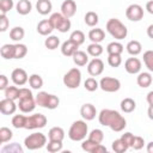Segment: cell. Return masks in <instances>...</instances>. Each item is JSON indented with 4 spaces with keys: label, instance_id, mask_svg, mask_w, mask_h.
<instances>
[{
    "label": "cell",
    "instance_id": "1",
    "mask_svg": "<svg viewBox=\"0 0 153 153\" xmlns=\"http://www.w3.org/2000/svg\"><path fill=\"white\" fill-rule=\"evenodd\" d=\"M98 121L102 126L109 127L114 131H122L126 126L127 121L126 118L116 110L112 109H103L98 115Z\"/></svg>",
    "mask_w": 153,
    "mask_h": 153
},
{
    "label": "cell",
    "instance_id": "2",
    "mask_svg": "<svg viewBox=\"0 0 153 153\" xmlns=\"http://www.w3.org/2000/svg\"><path fill=\"white\" fill-rule=\"evenodd\" d=\"M106 31L117 41H121L127 37L128 35V29L127 26L117 18H111L106 22Z\"/></svg>",
    "mask_w": 153,
    "mask_h": 153
},
{
    "label": "cell",
    "instance_id": "3",
    "mask_svg": "<svg viewBox=\"0 0 153 153\" xmlns=\"http://www.w3.org/2000/svg\"><path fill=\"white\" fill-rule=\"evenodd\" d=\"M86 135H88V127L86 122L82 120L74 121L68 130V137L72 141H82L86 139Z\"/></svg>",
    "mask_w": 153,
    "mask_h": 153
},
{
    "label": "cell",
    "instance_id": "4",
    "mask_svg": "<svg viewBox=\"0 0 153 153\" xmlns=\"http://www.w3.org/2000/svg\"><path fill=\"white\" fill-rule=\"evenodd\" d=\"M45 145H47V136L43 133H32L27 135L24 140V146L29 151L39 149Z\"/></svg>",
    "mask_w": 153,
    "mask_h": 153
},
{
    "label": "cell",
    "instance_id": "5",
    "mask_svg": "<svg viewBox=\"0 0 153 153\" xmlns=\"http://www.w3.org/2000/svg\"><path fill=\"white\" fill-rule=\"evenodd\" d=\"M62 81H63V85L67 88H71V90L78 88L80 86V82H81V72H80V69L76 68V67L71 68L63 75Z\"/></svg>",
    "mask_w": 153,
    "mask_h": 153
},
{
    "label": "cell",
    "instance_id": "6",
    "mask_svg": "<svg viewBox=\"0 0 153 153\" xmlns=\"http://www.w3.org/2000/svg\"><path fill=\"white\" fill-rule=\"evenodd\" d=\"M49 20L51 22L54 29H56V30L60 31L61 33H65V32L69 31V29H71V26H72V23H71L69 18L65 17L62 13H59V12L53 13V14L49 17Z\"/></svg>",
    "mask_w": 153,
    "mask_h": 153
},
{
    "label": "cell",
    "instance_id": "7",
    "mask_svg": "<svg viewBox=\"0 0 153 153\" xmlns=\"http://www.w3.org/2000/svg\"><path fill=\"white\" fill-rule=\"evenodd\" d=\"M48 120L43 114H33L30 116H26V123H25V129L32 130V129H39L44 128L47 124Z\"/></svg>",
    "mask_w": 153,
    "mask_h": 153
},
{
    "label": "cell",
    "instance_id": "8",
    "mask_svg": "<svg viewBox=\"0 0 153 153\" xmlns=\"http://www.w3.org/2000/svg\"><path fill=\"white\" fill-rule=\"evenodd\" d=\"M99 87L104 92H117L121 88V81L117 78L103 76L99 81Z\"/></svg>",
    "mask_w": 153,
    "mask_h": 153
},
{
    "label": "cell",
    "instance_id": "9",
    "mask_svg": "<svg viewBox=\"0 0 153 153\" xmlns=\"http://www.w3.org/2000/svg\"><path fill=\"white\" fill-rule=\"evenodd\" d=\"M126 17L131 22H139L143 17V8L139 4H131L126 10Z\"/></svg>",
    "mask_w": 153,
    "mask_h": 153
},
{
    "label": "cell",
    "instance_id": "10",
    "mask_svg": "<svg viewBox=\"0 0 153 153\" xmlns=\"http://www.w3.org/2000/svg\"><path fill=\"white\" fill-rule=\"evenodd\" d=\"M103 71H104V62L98 57L92 59L87 63V72L91 76H98L103 73Z\"/></svg>",
    "mask_w": 153,
    "mask_h": 153
},
{
    "label": "cell",
    "instance_id": "11",
    "mask_svg": "<svg viewBox=\"0 0 153 153\" xmlns=\"http://www.w3.org/2000/svg\"><path fill=\"white\" fill-rule=\"evenodd\" d=\"M18 108L24 114H29V112H32L36 108V99L33 96H30V97H25V98H20L18 99Z\"/></svg>",
    "mask_w": 153,
    "mask_h": 153
},
{
    "label": "cell",
    "instance_id": "12",
    "mask_svg": "<svg viewBox=\"0 0 153 153\" xmlns=\"http://www.w3.org/2000/svg\"><path fill=\"white\" fill-rule=\"evenodd\" d=\"M11 79L13 81L14 85L17 86H23L29 81V76L27 73L23 69V68H16L12 71L11 73Z\"/></svg>",
    "mask_w": 153,
    "mask_h": 153
},
{
    "label": "cell",
    "instance_id": "13",
    "mask_svg": "<svg viewBox=\"0 0 153 153\" xmlns=\"http://www.w3.org/2000/svg\"><path fill=\"white\" fill-rule=\"evenodd\" d=\"M141 61L137 57H129L124 62V69L129 74H139L141 71Z\"/></svg>",
    "mask_w": 153,
    "mask_h": 153
},
{
    "label": "cell",
    "instance_id": "14",
    "mask_svg": "<svg viewBox=\"0 0 153 153\" xmlns=\"http://www.w3.org/2000/svg\"><path fill=\"white\" fill-rule=\"evenodd\" d=\"M18 108V104L14 103V100L4 98L0 102V112L2 115H13Z\"/></svg>",
    "mask_w": 153,
    "mask_h": 153
},
{
    "label": "cell",
    "instance_id": "15",
    "mask_svg": "<svg viewBox=\"0 0 153 153\" xmlns=\"http://www.w3.org/2000/svg\"><path fill=\"white\" fill-rule=\"evenodd\" d=\"M80 115H81V117L85 121H92L96 117V115H97V110H96V108H94L93 104L86 103V104L81 105V108H80Z\"/></svg>",
    "mask_w": 153,
    "mask_h": 153
},
{
    "label": "cell",
    "instance_id": "16",
    "mask_svg": "<svg viewBox=\"0 0 153 153\" xmlns=\"http://www.w3.org/2000/svg\"><path fill=\"white\" fill-rule=\"evenodd\" d=\"M76 12V2L75 0H65L62 4H61V13L67 17V18H71L75 14Z\"/></svg>",
    "mask_w": 153,
    "mask_h": 153
},
{
    "label": "cell",
    "instance_id": "17",
    "mask_svg": "<svg viewBox=\"0 0 153 153\" xmlns=\"http://www.w3.org/2000/svg\"><path fill=\"white\" fill-rule=\"evenodd\" d=\"M36 30H37V32H38L39 35H42V36H49V35L53 32L54 26H53V24H51V22H50L49 19H43V20H41V22L37 24Z\"/></svg>",
    "mask_w": 153,
    "mask_h": 153
},
{
    "label": "cell",
    "instance_id": "18",
    "mask_svg": "<svg viewBox=\"0 0 153 153\" xmlns=\"http://www.w3.org/2000/svg\"><path fill=\"white\" fill-rule=\"evenodd\" d=\"M79 45L76 43H74L73 41L68 39V41H65L62 44H61V53L62 55L65 56H73L75 51H78L79 49Z\"/></svg>",
    "mask_w": 153,
    "mask_h": 153
},
{
    "label": "cell",
    "instance_id": "19",
    "mask_svg": "<svg viewBox=\"0 0 153 153\" xmlns=\"http://www.w3.org/2000/svg\"><path fill=\"white\" fill-rule=\"evenodd\" d=\"M36 10L39 14L47 16L53 10V4L50 0H37L36 2Z\"/></svg>",
    "mask_w": 153,
    "mask_h": 153
},
{
    "label": "cell",
    "instance_id": "20",
    "mask_svg": "<svg viewBox=\"0 0 153 153\" xmlns=\"http://www.w3.org/2000/svg\"><path fill=\"white\" fill-rule=\"evenodd\" d=\"M31 10H32V4L30 2V0H19L16 5V11L22 16L29 14Z\"/></svg>",
    "mask_w": 153,
    "mask_h": 153
},
{
    "label": "cell",
    "instance_id": "21",
    "mask_svg": "<svg viewBox=\"0 0 153 153\" xmlns=\"http://www.w3.org/2000/svg\"><path fill=\"white\" fill-rule=\"evenodd\" d=\"M136 82H137V85L140 87L147 88L152 84V75H151V73H148V72H141V73H139L137 78H136Z\"/></svg>",
    "mask_w": 153,
    "mask_h": 153
},
{
    "label": "cell",
    "instance_id": "22",
    "mask_svg": "<svg viewBox=\"0 0 153 153\" xmlns=\"http://www.w3.org/2000/svg\"><path fill=\"white\" fill-rule=\"evenodd\" d=\"M88 38L91 39L92 43H100L105 38V32L99 27L91 29L88 32Z\"/></svg>",
    "mask_w": 153,
    "mask_h": 153
},
{
    "label": "cell",
    "instance_id": "23",
    "mask_svg": "<svg viewBox=\"0 0 153 153\" xmlns=\"http://www.w3.org/2000/svg\"><path fill=\"white\" fill-rule=\"evenodd\" d=\"M49 140H56V141H63L65 139V130L61 127H53L48 131Z\"/></svg>",
    "mask_w": 153,
    "mask_h": 153
},
{
    "label": "cell",
    "instance_id": "24",
    "mask_svg": "<svg viewBox=\"0 0 153 153\" xmlns=\"http://www.w3.org/2000/svg\"><path fill=\"white\" fill-rule=\"evenodd\" d=\"M126 49H127V51H128L130 55L136 56V55H139V54L142 51V45H141V43H140L139 41L133 39V41H129V42L127 43Z\"/></svg>",
    "mask_w": 153,
    "mask_h": 153
},
{
    "label": "cell",
    "instance_id": "25",
    "mask_svg": "<svg viewBox=\"0 0 153 153\" xmlns=\"http://www.w3.org/2000/svg\"><path fill=\"white\" fill-rule=\"evenodd\" d=\"M73 57V62L76 65V66H86L88 63V56L85 51H81V50H78L74 53V55L72 56Z\"/></svg>",
    "mask_w": 153,
    "mask_h": 153
},
{
    "label": "cell",
    "instance_id": "26",
    "mask_svg": "<svg viewBox=\"0 0 153 153\" xmlns=\"http://www.w3.org/2000/svg\"><path fill=\"white\" fill-rule=\"evenodd\" d=\"M135 108H136V103H135V100L133 98L127 97V98L122 99V102H121V110L123 112H126V114L133 112L135 110Z\"/></svg>",
    "mask_w": 153,
    "mask_h": 153
},
{
    "label": "cell",
    "instance_id": "27",
    "mask_svg": "<svg viewBox=\"0 0 153 153\" xmlns=\"http://www.w3.org/2000/svg\"><path fill=\"white\" fill-rule=\"evenodd\" d=\"M0 54L5 60L14 59V44H4L0 48Z\"/></svg>",
    "mask_w": 153,
    "mask_h": 153
},
{
    "label": "cell",
    "instance_id": "28",
    "mask_svg": "<svg viewBox=\"0 0 153 153\" xmlns=\"http://www.w3.org/2000/svg\"><path fill=\"white\" fill-rule=\"evenodd\" d=\"M25 36V31L22 26H14L10 31V38L14 42H20Z\"/></svg>",
    "mask_w": 153,
    "mask_h": 153
},
{
    "label": "cell",
    "instance_id": "29",
    "mask_svg": "<svg viewBox=\"0 0 153 153\" xmlns=\"http://www.w3.org/2000/svg\"><path fill=\"white\" fill-rule=\"evenodd\" d=\"M84 20H85V24H86L87 26L93 27V26H96V25L98 24L99 17H98V14H97L96 12L88 11V12H86V14H85V17H84Z\"/></svg>",
    "mask_w": 153,
    "mask_h": 153
},
{
    "label": "cell",
    "instance_id": "30",
    "mask_svg": "<svg viewBox=\"0 0 153 153\" xmlns=\"http://www.w3.org/2000/svg\"><path fill=\"white\" fill-rule=\"evenodd\" d=\"M103 47L100 43H91L87 45V54L91 55L92 57H98L103 54Z\"/></svg>",
    "mask_w": 153,
    "mask_h": 153
},
{
    "label": "cell",
    "instance_id": "31",
    "mask_svg": "<svg viewBox=\"0 0 153 153\" xmlns=\"http://www.w3.org/2000/svg\"><path fill=\"white\" fill-rule=\"evenodd\" d=\"M29 85L33 90H39L43 87V79L39 74H31L29 76Z\"/></svg>",
    "mask_w": 153,
    "mask_h": 153
},
{
    "label": "cell",
    "instance_id": "32",
    "mask_svg": "<svg viewBox=\"0 0 153 153\" xmlns=\"http://www.w3.org/2000/svg\"><path fill=\"white\" fill-rule=\"evenodd\" d=\"M44 45H45V48L49 49V50H55V49L59 48V45H60V39H59L57 36L50 35V36H48V37L45 38Z\"/></svg>",
    "mask_w": 153,
    "mask_h": 153
},
{
    "label": "cell",
    "instance_id": "33",
    "mask_svg": "<svg viewBox=\"0 0 153 153\" xmlns=\"http://www.w3.org/2000/svg\"><path fill=\"white\" fill-rule=\"evenodd\" d=\"M106 51H108V54H117V55H121L123 53V45L120 42H117V41L110 42L106 45Z\"/></svg>",
    "mask_w": 153,
    "mask_h": 153
},
{
    "label": "cell",
    "instance_id": "34",
    "mask_svg": "<svg viewBox=\"0 0 153 153\" xmlns=\"http://www.w3.org/2000/svg\"><path fill=\"white\" fill-rule=\"evenodd\" d=\"M5 93V98L12 99V100H17L19 99V88L16 86H7V88L4 91Z\"/></svg>",
    "mask_w": 153,
    "mask_h": 153
},
{
    "label": "cell",
    "instance_id": "35",
    "mask_svg": "<svg viewBox=\"0 0 153 153\" xmlns=\"http://www.w3.org/2000/svg\"><path fill=\"white\" fill-rule=\"evenodd\" d=\"M11 123H12V126H13L16 129L25 128V123H26V116H24V115H14V116L12 117Z\"/></svg>",
    "mask_w": 153,
    "mask_h": 153
},
{
    "label": "cell",
    "instance_id": "36",
    "mask_svg": "<svg viewBox=\"0 0 153 153\" xmlns=\"http://www.w3.org/2000/svg\"><path fill=\"white\" fill-rule=\"evenodd\" d=\"M27 54V48L23 43H16L14 44V59H23Z\"/></svg>",
    "mask_w": 153,
    "mask_h": 153
},
{
    "label": "cell",
    "instance_id": "37",
    "mask_svg": "<svg viewBox=\"0 0 153 153\" xmlns=\"http://www.w3.org/2000/svg\"><path fill=\"white\" fill-rule=\"evenodd\" d=\"M59 104H60L59 97L55 96V94H50V93H49L44 108H45V109H49V110H54V109H56V108L59 106Z\"/></svg>",
    "mask_w": 153,
    "mask_h": 153
},
{
    "label": "cell",
    "instance_id": "38",
    "mask_svg": "<svg viewBox=\"0 0 153 153\" xmlns=\"http://www.w3.org/2000/svg\"><path fill=\"white\" fill-rule=\"evenodd\" d=\"M88 139L97 142V143H102L103 140H104V133L100 129H92L88 133Z\"/></svg>",
    "mask_w": 153,
    "mask_h": 153
},
{
    "label": "cell",
    "instance_id": "39",
    "mask_svg": "<svg viewBox=\"0 0 153 153\" xmlns=\"http://www.w3.org/2000/svg\"><path fill=\"white\" fill-rule=\"evenodd\" d=\"M69 39L73 41L74 43H76L78 45H81L84 42H85V33L81 31V30H75L71 33L69 36Z\"/></svg>",
    "mask_w": 153,
    "mask_h": 153
},
{
    "label": "cell",
    "instance_id": "40",
    "mask_svg": "<svg viewBox=\"0 0 153 153\" xmlns=\"http://www.w3.org/2000/svg\"><path fill=\"white\" fill-rule=\"evenodd\" d=\"M12 137H13V133L10 128H7V127H1L0 128V142L1 143L8 142Z\"/></svg>",
    "mask_w": 153,
    "mask_h": 153
},
{
    "label": "cell",
    "instance_id": "41",
    "mask_svg": "<svg viewBox=\"0 0 153 153\" xmlns=\"http://www.w3.org/2000/svg\"><path fill=\"white\" fill-rule=\"evenodd\" d=\"M111 147H112V151L114 152H116V153H124L129 147L122 141V139L120 137V139H117V140H115L114 142H112V145H111Z\"/></svg>",
    "mask_w": 153,
    "mask_h": 153
},
{
    "label": "cell",
    "instance_id": "42",
    "mask_svg": "<svg viewBox=\"0 0 153 153\" xmlns=\"http://www.w3.org/2000/svg\"><path fill=\"white\" fill-rule=\"evenodd\" d=\"M0 151H1V153H5V152H10V153H23V148H22L20 145L17 143V142L6 145V146H4Z\"/></svg>",
    "mask_w": 153,
    "mask_h": 153
},
{
    "label": "cell",
    "instance_id": "43",
    "mask_svg": "<svg viewBox=\"0 0 153 153\" xmlns=\"http://www.w3.org/2000/svg\"><path fill=\"white\" fill-rule=\"evenodd\" d=\"M143 63L149 72H153V50H146L143 53Z\"/></svg>",
    "mask_w": 153,
    "mask_h": 153
},
{
    "label": "cell",
    "instance_id": "44",
    "mask_svg": "<svg viewBox=\"0 0 153 153\" xmlns=\"http://www.w3.org/2000/svg\"><path fill=\"white\" fill-rule=\"evenodd\" d=\"M84 87H85V90H87L90 92H93L99 87V82L93 76H91V78H87L84 81Z\"/></svg>",
    "mask_w": 153,
    "mask_h": 153
},
{
    "label": "cell",
    "instance_id": "45",
    "mask_svg": "<svg viewBox=\"0 0 153 153\" xmlns=\"http://www.w3.org/2000/svg\"><path fill=\"white\" fill-rule=\"evenodd\" d=\"M62 149V141H56V140H49L47 143V151L50 153H56Z\"/></svg>",
    "mask_w": 153,
    "mask_h": 153
},
{
    "label": "cell",
    "instance_id": "46",
    "mask_svg": "<svg viewBox=\"0 0 153 153\" xmlns=\"http://www.w3.org/2000/svg\"><path fill=\"white\" fill-rule=\"evenodd\" d=\"M108 63L110 67H114V68H117L121 66L122 63V57L121 55H117V54H109L108 56Z\"/></svg>",
    "mask_w": 153,
    "mask_h": 153
},
{
    "label": "cell",
    "instance_id": "47",
    "mask_svg": "<svg viewBox=\"0 0 153 153\" xmlns=\"http://www.w3.org/2000/svg\"><path fill=\"white\" fill-rule=\"evenodd\" d=\"M98 145H99V143H97V142H94V141L87 139V140H82L81 148H82L85 152H87V153H93L94 149H96V147H97Z\"/></svg>",
    "mask_w": 153,
    "mask_h": 153
},
{
    "label": "cell",
    "instance_id": "48",
    "mask_svg": "<svg viewBox=\"0 0 153 153\" xmlns=\"http://www.w3.org/2000/svg\"><path fill=\"white\" fill-rule=\"evenodd\" d=\"M14 6L13 0H0V12L6 14L7 12H10Z\"/></svg>",
    "mask_w": 153,
    "mask_h": 153
},
{
    "label": "cell",
    "instance_id": "49",
    "mask_svg": "<svg viewBox=\"0 0 153 153\" xmlns=\"http://www.w3.org/2000/svg\"><path fill=\"white\" fill-rule=\"evenodd\" d=\"M143 145H145L143 137L134 135V139H133V142H131V148H134L135 151H139V149H141L143 147Z\"/></svg>",
    "mask_w": 153,
    "mask_h": 153
},
{
    "label": "cell",
    "instance_id": "50",
    "mask_svg": "<svg viewBox=\"0 0 153 153\" xmlns=\"http://www.w3.org/2000/svg\"><path fill=\"white\" fill-rule=\"evenodd\" d=\"M8 25H10L8 18L6 17V14L1 13V14H0V31H1V32H5V31L8 29Z\"/></svg>",
    "mask_w": 153,
    "mask_h": 153
},
{
    "label": "cell",
    "instance_id": "51",
    "mask_svg": "<svg viewBox=\"0 0 153 153\" xmlns=\"http://www.w3.org/2000/svg\"><path fill=\"white\" fill-rule=\"evenodd\" d=\"M121 139H122V141H123L128 147H131V142H133V139H134V135H133L131 133L127 131V133L122 134Z\"/></svg>",
    "mask_w": 153,
    "mask_h": 153
},
{
    "label": "cell",
    "instance_id": "52",
    "mask_svg": "<svg viewBox=\"0 0 153 153\" xmlns=\"http://www.w3.org/2000/svg\"><path fill=\"white\" fill-rule=\"evenodd\" d=\"M30 96H33L30 88H27V87H20L19 88V99L25 98V97H30Z\"/></svg>",
    "mask_w": 153,
    "mask_h": 153
},
{
    "label": "cell",
    "instance_id": "53",
    "mask_svg": "<svg viewBox=\"0 0 153 153\" xmlns=\"http://www.w3.org/2000/svg\"><path fill=\"white\" fill-rule=\"evenodd\" d=\"M8 86V79L5 74H1L0 75V90L1 91H5Z\"/></svg>",
    "mask_w": 153,
    "mask_h": 153
},
{
    "label": "cell",
    "instance_id": "54",
    "mask_svg": "<svg viewBox=\"0 0 153 153\" xmlns=\"http://www.w3.org/2000/svg\"><path fill=\"white\" fill-rule=\"evenodd\" d=\"M146 10L149 14H153V0H151L146 4Z\"/></svg>",
    "mask_w": 153,
    "mask_h": 153
},
{
    "label": "cell",
    "instance_id": "55",
    "mask_svg": "<svg viewBox=\"0 0 153 153\" xmlns=\"http://www.w3.org/2000/svg\"><path fill=\"white\" fill-rule=\"evenodd\" d=\"M146 99H147L148 105H153V90L147 93V98H146Z\"/></svg>",
    "mask_w": 153,
    "mask_h": 153
},
{
    "label": "cell",
    "instance_id": "56",
    "mask_svg": "<svg viewBox=\"0 0 153 153\" xmlns=\"http://www.w3.org/2000/svg\"><path fill=\"white\" fill-rule=\"evenodd\" d=\"M147 36H148L151 39H153V24H151V25L147 27Z\"/></svg>",
    "mask_w": 153,
    "mask_h": 153
},
{
    "label": "cell",
    "instance_id": "57",
    "mask_svg": "<svg viewBox=\"0 0 153 153\" xmlns=\"http://www.w3.org/2000/svg\"><path fill=\"white\" fill-rule=\"evenodd\" d=\"M147 115H148V118L153 121V105H149V108L147 110Z\"/></svg>",
    "mask_w": 153,
    "mask_h": 153
},
{
    "label": "cell",
    "instance_id": "58",
    "mask_svg": "<svg viewBox=\"0 0 153 153\" xmlns=\"http://www.w3.org/2000/svg\"><path fill=\"white\" fill-rule=\"evenodd\" d=\"M146 149H147V152H148V153H153V141H152V142H149V143H147Z\"/></svg>",
    "mask_w": 153,
    "mask_h": 153
}]
</instances>
